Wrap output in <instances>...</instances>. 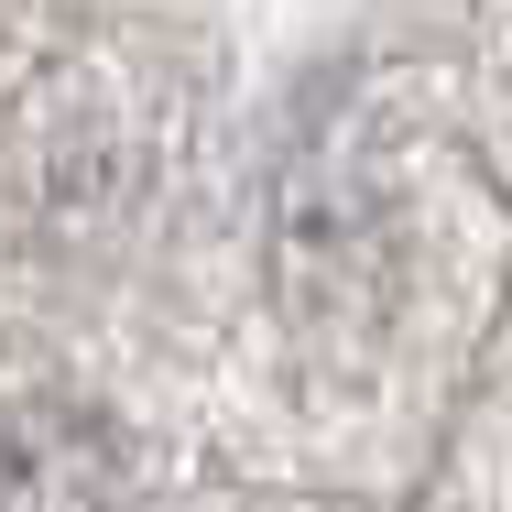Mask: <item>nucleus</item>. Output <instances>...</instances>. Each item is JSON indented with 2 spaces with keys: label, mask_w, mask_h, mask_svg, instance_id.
Wrapping results in <instances>:
<instances>
[{
  "label": "nucleus",
  "mask_w": 512,
  "mask_h": 512,
  "mask_svg": "<svg viewBox=\"0 0 512 512\" xmlns=\"http://www.w3.org/2000/svg\"><path fill=\"white\" fill-rule=\"evenodd\" d=\"M0 512H120V447L99 414L33 404L0 425Z\"/></svg>",
  "instance_id": "obj_1"
}]
</instances>
